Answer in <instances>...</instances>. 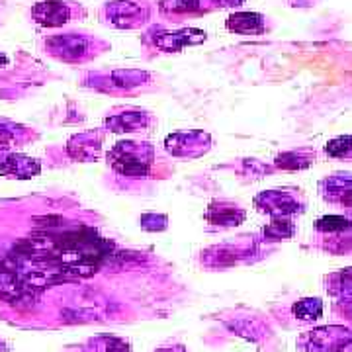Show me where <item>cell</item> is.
Returning a JSON list of instances; mask_svg holds the SVG:
<instances>
[{"label": "cell", "mask_w": 352, "mask_h": 352, "mask_svg": "<svg viewBox=\"0 0 352 352\" xmlns=\"http://www.w3.org/2000/svg\"><path fill=\"white\" fill-rule=\"evenodd\" d=\"M164 147L173 157L196 159L212 147V138L204 131H176L164 139Z\"/></svg>", "instance_id": "4"}, {"label": "cell", "mask_w": 352, "mask_h": 352, "mask_svg": "<svg viewBox=\"0 0 352 352\" xmlns=\"http://www.w3.org/2000/svg\"><path fill=\"white\" fill-rule=\"evenodd\" d=\"M227 30L241 36H261L264 32V16L256 12H235L227 18Z\"/></svg>", "instance_id": "10"}, {"label": "cell", "mask_w": 352, "mask_h": 352, "mask_svg": "<svg viewBox=\"0 0 352 352\" xmlns=\"http://www.w3.org/2000/svg\"><path fill=\"white\" fill-rule=\"evenodd\" d=\"M32 18L43 28H61L73 18V8L63 0H43L32 8Z\"/></svg>", "instance_id": "6"}, {"label": "cell", "mask_w": 352, "mask_h": 352, "mask_svg": "<svg viewBox=\"0 0 352 352\" xmlns=\"http://www.w3.org/2000/svg\"><path fill=\"white\" fill-rule=\"evenodd\" d=\"M104 20L120 30H135L149 22L151 10L147 4L135 0H110L102 10Z\"/></svg>", "instance_id": "2"}, {"label": "cell", "mask_w": 352, "mask_h": 352, "mask_svg": "<svg viewBox=\"0 0 352 352\" xmlns=\"http://www.w3.org/2000/svg\"><path fill=\"white\" fill-rule=\"evenodd\" d=\"M206 219L214 226H239L241 221L245 219V212H241L233 206H221L219 204H212L208 214H206Z\"/></svg>", "instance_id": "12"}, {"label": "cell", "mask_w": 352, "mask_h": 352, "mask_svg": "<svg viewBox=\"0 0 352 352\" xmlns=\"http://www.w3.org/2000/svg\"><path fill=\"white\" fill-rule=\"evenodd\" d=\"M155 352H188L184 346H163V349H157Z\"/></svg>", "instance_id": "18"}, {"label": "cell", "mask_w": 352, "mask_h": 352, "mask_svg": "<svg viewBox=\"0 0 352 352\" xmlns=\"http://www.w3.org/2000/svg\"><path fill=\"white\" fill-rule=\"evenodd\" d=\"M210 0H161L159 10L166 16H186V14L208 12Z\"/></svg>", "instance_id": "11"}, {"label": "cell", "mask_w": 352, "mask_h": 352, "mask_svg": "<svg viewBox=\"0 0 352 352\" xmlns=\"http://www.w3.org/2000/svg\"><path fill=\"white\" fill-rule=\"evenodd\" d=\"M292 311L302 321H315L323 315V303L317 298H307V300H300L294 303Z\"/></svg>", "instance_id": "13"}, {"label": "cell", "mask_w": 352, "mask_h": 352, "mask_svg": "<svg viewBox=\"0 0 352 352\" xmlns=\"http://www.w3.org/2000/svg\"><path fill=\"white\" fill-rule=\"evenodd\" d=\"M215 6H221V8H233V6H241L245 0H212Z\"/></svg>", "instance_id": "17"}, {"label": "cell", "mask_w": 352, "mask_h": 352, "mask_svg": "<svg viewBox=\"0 0 352 352\" xmlns=\"http://www.w3.org/2000/svg\"><path fill=\"white\" fill-rule=\"evenodd\" d=\"M102 151V133L100 131H82L69 139L67 153L71 159L80 163H90L100 157Z\"/></svg>", "instance_id": "7"}, {"label": "cell", "mask_w": 352, "mask_h": 352, "mask_svg": "<svg viewBox=\"0 0 352 352\" xmlns=\"http://www.w3.org/2000/svg\"><path fill=\"white\" fill-rule=\"evenodd\" d=\"M208 39L204 30H196V28H182L176 32H157L153 36V43L155 47L166 53H178L188 45H198Z\"/></svg>", "instance_id": "5"}, {"label": "cell", "mask_w": 352, "mask_h": 352, "mask_svg": "<svg viewBox=\"0 0 352 352\" xmlns=\"http://www.w3.org/2000/svg\"><path fill=\"white\" fill-rule=\"evenodd\" d=\"M41 173V163L34 157L10 153L0 159V176L18 178V180H30Z\"/></svg>", "instance_id": "9"}, {"label": "cell", "mask_w": 352, "mask_h": 352, "mask_svg": "<svg viewBox=\"0 0 352 352\" xmlns=\"http://www.w3.org/2000/svg\"><path fill=\"white\" fill-rule=\"evenodd\" d=\"M153 124V116L143 110H127L104 120V126L112 133H138L147 131Z\"/></svg>", "instance_id": "8"}, {"label": "cell", "mask_w": 352, "mask_h": 352, "mask_svg": "<svg viewBox=\"0 0 352 352\" xmlns=\"http://www.w3.org/2000/svg\"><path fill=\"white\" fill-rule=\"evenodd\" d=\"M90 352H131L126 340L116 337H96L90 340Z\"/></svg>", "instance_id": "14"}, {"label": "cell", "mask_w": 352, "mask_h": 352, "mask_svg": "<svg viewBox=\"0 0 352 352\" xmlns=\"http://www.w3.org/2000/svg\"><path fill=\"white\" fill-rule=\"evenodd\" d=\"M12 143H14V131L0 127V151H4V149L12 147Z\"/></svg>", "instance_id": "16"}, {"label": "cell", "mask_w": 352, "mask_h": 352, "mask_svg": "<svg viewBox=\"0 0 352 352\" xmlns=\"http://www.w3.org/2000/svg\"><path fill=\"white\" fill-rule=\"evenodd\" d=\"M8 65V57L4 53H0V67H6Z\"/></svg>", "instance_id": "19"}, {"label": "cell", "mask_w": 352, "mask_h": 352, "mask_svg": "<svg viewBox=\"0 0 352 352\" xmlns=\"http://www.w3.org/2000/svg\"><path fill=\"white\" fill-rule=\"evenodd\" d=\"M155 147L147 141H118L108 153V163L118 175L127 178H145L151 173Z\"/></svg>", "instance_id": "1"}, {"label": "cell", "mask_w": 352, "mask_h": 352, "mask_svg": "<svg viewBox=\"0 0 352 352\" xmlns=\"http://www.w3.org/2000/svg\"><path fill=\"white\" fill-rule=\"evenodd\" d=\"M45 47L53 57L65 63H80L94 51V41L80 34H57L45 41Z\"/></svg>", "instance_id": "3"}, {"label": "cell", "mask_w": 352, "mask_h": 352, "mask_svg": "<svg viewBox=\"0 0 352 352\" xmlns=\"http://www.w3.org/2000/svg\"><path fill=\"white\" fill-rule=\"evenodd\" d=\"M112 80L116 87L133 88L145 85V80H149V75L143 71H116L112 75Z\"/></svg>", "instance_id": "15"}]
</instances>
